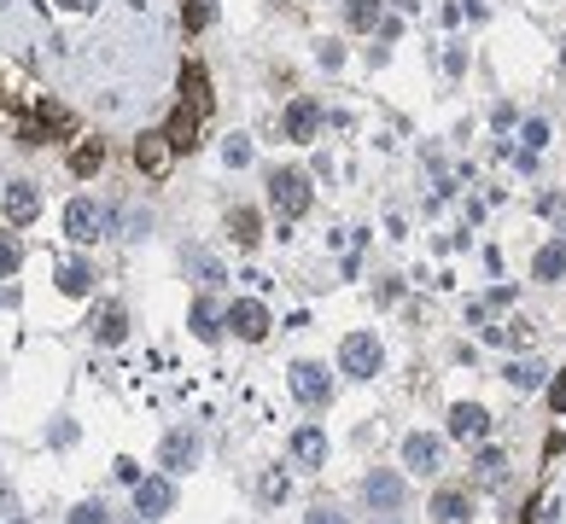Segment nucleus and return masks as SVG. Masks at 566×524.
I'll return each mask as SVG.
<instances>
[{
	"instance_id": "2f4dec72",
	"label": "nucleus",
	"mask_w": 566,
	"mask_h": 524,
	"mask_svg": "<svg viewBox=\"0 0 566 524\" xmlns=\"http://www.w3.org/2000/svg\"><path fill=\"white\" fill-rule=\"evenodd\" d=\"M223 158H228V169H245V164H251V140H245V134H233V140L223 146Z\"/></svg>"
},
{
	"instance_id": "a211bd4d",
	"label": "nucleus",
	"mask_w": 566,
	"mask_h": 524,
	"mask_svg": "<svg viewBox=\"0 0 566 524\" xmlns=\"http://www.w3.org/2000/svg\"><path fill=\"white\" fill-rule=\"evenodd\" d=\"M502 379L514 384V391H543L549 384V367L537 356H520V361H508V367H502Z\"/></svg>"
},
{
	"instance_id": "bb28decb",
	"label": "nucleus",
	"mask_w": 566,
	"mask_h": 524,
	"mask_svg": "<svg viewBox=\"0 0 566 524\" xmlns=\"http://www.w3.org/2000/svg\"><path fill=\"white\" fill-rule=\"evenodd\" d=\"M344 23H351V30H374L379 23V0H344Z\"/></svg>"
},
{
	"instance_id": "0eeeda50",
	"label": "nucleus",
	"mask_w": 566,
	"mask_h": 524,
	"mask_svg": "<svg viewBox=\"0 0 566 524\" xmlns=\"http://www.w3.org/2000/svg\"><path fill=\"white\" fill-rule=\"evenodd\" d=\"M65 233L77 245H94L105 233V216L94 210V198H70V204H65Z\"/></svg>"
},
{
	"instance_id": "473e14b6",
	"label": "nucleus",
	"mask_w": 566,
	"mask_h": 524,
	"mask_svg": "<svg viewBox=\"0 0 566 524\" xmlns=\"http://www.w3.org/2000/svg\"><path fill=\"white\" fill-rule=\"evenodd\" d=\"M70 524H105V507L100 501H82L77 513H70Z\"/></svg>"
},
{
	"instance_id": "f257e3e1",
	"label": "nucleus",
	"mask_w": 566,
	"mask_h": 524,
	"mask_svg": "<svg viewBox=\"0 0 566 524\" xmlns=\"http://www.w3.org/2000/svg\"><path fill=\"white\" fill-rule=\"evenodd\" d=\"M269 204H275L287 221L310 216V204H315V193H310V175H304V169H275V175H269Z\"/></svg>"
},
{
	"instance_id": "f03ea898",
	"label": "nucleus",
	"mask_w": 566,
	"mask_h": 524,
	"mask_svg": "<svg viewBox=\"0 0 566 524\" xmlns=\"http://www.w3.org/2000/svg\"><path fill=\"white\" fill-rule=\"evenodd\" d=\"M223 327H228L240 344H263L275 321H269V309L257 303V297H233V303H228V315H223Z\"/></svg>"
},
{
	"instance_id": "f3484780",
	"label": "nucleus",
	"mask_w": 566,
	"mask_h": 524,
	"mask_svg": "<svg viewBox=\"0 0 566 524\" xmlns=\"http://www.w3.org/2000/svg\"><path fill=\"white\" fill-rule=\"evenodd\" d=\"M158 460H164V472H187L193 460H199V437H193V431H169Z\"/></svg>"
},
{
	"instance_id": "f8f14e48",
	"label": "nucleus",
	"mask_w": 566,
	"mask_h": 524,
	"mask_svg": "<svg viewBox=\"0 0 566 524\" xmlns=\"http://www.w3.org/2000/svg\"><path fill=\"white\" fill-rule=\"evenodd\" d=\"M199 111H193V105H176V111H169V122H164V140L169 146H176V152H193V146H199Z\"/></svg>"
},
{
	"instance_id": "e433bc0d",
	"label": "nucleus",
	"mask_w": 566,
	"mask_h": 524,
	"mask_svg": "<svg viewBox=\"0 0 566 524\" xmlns=\"http://www.w3.org/2000/svg\"><path fill=\"white\" fill-rule=\"evenodd\" d=\"M117 478H123V483H141V466H134L129 455H123V460H117Z\"/></svg>"
},
{
	"instance_id": "b1692460",
	"label": "nucleus",
	"mask_w": 566,
	"mask_h": 524,
	"mask_svg": "<svg viewBox=\"0 0 566 524\" xmlns=\"http://www.w3.org/2000/svg\"><path fill=\"white\" fill-rule=\"evenodd\" d=\"M216 321H223V315H216V303H211V297H199V303H193V339L216 344V339H223V327H216Z\"/></svg>"
},
{
	"instance_id": "72a5a7b5",
	"label": "nucleus",
	"mask_w": 566,
	"mask_h": 524,
	"mask_svg": "<svg viewBox=\"0 0 566 524\" xmlns=\"http://www.w3.org/2000/svg\"><path fill=\"white\" fill-rule=\"evenodd\" d=\"M543 391H549V408H555V414H566V373H561V379H549Z\"/></svg>"
},
{
	"instance_id": "39448f33",
	"label": "nucleus",
	"mask_w": 566,
	"mask_h": 524,
	"mask_svg": "<svg viewBox=\"0 0 566 524\" xmlns=\"http://www.w3.org/2000/svg\"><path fill=\"white\" fill-rule=\"evenodd\" d=\"M292 396H298L304 408H327V396H333V379H327L322 361H292Z\"/></svg>"
},
{
	"instance_id": "393cba45",
	"label": "nucleus",
	"mask_w": 566,
	"mask_h": 524,
	"mask_svg": "<svg viewBox=\"0 0 566 524\" xmlns=\"http://www.w3.org/2000/svg\"><path fill=\"white\" fill-rule=\"evenodd\" d=\"M502 472H508L502 448H479V460H473V478L485 483V490H497V483H502Z\"/></svg>"
},
{
	"instance_id": "9b49d317",
	"label": "nucleus",
	"mask_w": 566,
	"mask_h": 524,
	"mask_svg": "<svg viewBox=\"0 0 566 524\" xmlns=\"http://www.w3.org/2000/svg\"><path fill=\"white\" fill-rule=\"evenodd\" d=\"M485 431H490V414L479 402H455L450 408V437L455 443H485Z\"/></svg>"
},
{
	"instance_id": "4be33fe9",
	"label": "nucleus",
	"mask_w": 566,
	"mask_h": 524,
	"mask_svg": "<svg viewBox=\"0 0 566 524\" xmlns=\"http://www.w3.org/2000/svg\"><path fill=\"white\" fill-rule=\"evenodd\" d=\"M228 233H233V245H245V251H251L257 239H263V221H257V210H228Z\"/></svg>"
},
{
	"instance_id": "2eb2a0df",
	"label": "nucleus",
	"mask_w": 566,
	"mask_h": 524,
	"mask_svg": "<svg viewBox=\"0 0 566 524\" xmlns=\"http://www.w3.org/2000/svg\"><path fill=\"white\" fill-rule=\"evenodd\" d=\"M181 105H193L199 117H211V105H216V94H211V77H205V65H181Z\"/></svg>"
},
{
	"instance_id": "c9c22d12",
	"label": "nucleus",
	"mask_w": 566,
	"mask_h": 524,
	"mask_svg": "<svg viewBox=\"0 0 566 524\" xmlns=\"http://www.w3.org/2000/svg\"><path fill=\"white\" fill-rule=\"evenodd\" d=\"M263 495H269V501H280V495H287V478H280V472H269V478H263Z\"/></svg>"
},
{
	"instance_id": "dca6fc26",
	"label": "nucleus",
	"mask_w": 566,
	"mask_h": 524,
	"mask_svg": "<svg viewBox=\"0 0 566 524\" xmlns=\"http://www.w3.org/2000/svg\"><path fill=\"white\" fill-rule=\"evenodd\" d=\"M292 460H298V466H327V431L322 426H298L292 431Z\"/></svg>"
},
{
	"instance_id": "c756f323",
	"label": "nucleus",
	"mask_w": 566,
	"mask_h": 524,
	"mask_svg": "<svg viewBox=\"0 0 566 524\" xmlns=\"http://www.w3.org/2000/svg\"><path fill=\"white\" fill-rule=\"evenodd\" d=\"M18 262H23V245L12 239V233H0V280H12V274H18Z\"/></svg>"
},
{
	"instance_id": "7c9ffc66",
	"label": "nucleus",
	"mask_w": 566,
	"mask_h": 524,
	"mask_svg": "<svg viewBox=\"0 0 566 524\" xmlns=\"http://www.w3.org/2000/svg\"><path fill=\"white\" fill-rule=\"evenodd\" d=\"M520 140H525V152H543V146H549V122L543 117H532V122H525V129H520Z\"/></svg>"
},
{
	"instance_id": "ddd939ff",
	"label": "nucleus",
	"mask_w": 566,
	"mask_h": 524,
	"mask_svg": "<svg viewBox=\"0 0 566 524\" xmlns=\"http://www.w3.org/2000/svg\"><path fill=\"white\" fill-rule=\"evenodd\" d=\"M362 495H368V507L391 513V507L403 501V478H397V472H386V466H374V472H368V483H362Z\"/></svg>"
},
{
	"instance_id": "423d86ee",
	"label": "nucleus",
	"mask_w": 566,
	"mask_h": 524,
	"mask_svg": "<svg viewBox=\"0 0 566 524\" xmlns=\"http://www.w3.org/2000/svg\"><path fill=\"white\" fill-rule=\"evenodd\" d=\"M0 210H6L12 228H30V221L41 216V193H35V181H6V193H0Z\"/></svg>"
},
{
	"instance_id": "5701e85b",
	"label": "nucleus",
	"mask_w": 566,
	"mask_h": 524,
	"mask_svg": "<svg viewBox=\"0 0 566 524\" xmlns=\"http://www.w3.org/2000/svg\"><path fill=\"white\" fill-rule=\"evenodd\" d=\"M532 274H537V280H561V274H566V245H561V239H549L543 251L532 257Z\"/></svg>"
},
{
	"instance_id": "6ab92c4d",
	"label": "nucleus",
	"mask_w": 566,
	"mask_h": 524,
	"mask_svg": "<svg viewBox=\"0 0 566 524\" xmlns=\"http://www.w3.org/2000/svg\"><path fill=\"white\" fill-rule=\"evenodd\" d=\"M35 129H41V140H70V134H77V117H70L65 105H47V99H41V111H35Z\"/></svg>"
},
{
	"instance_id": "cd10ccee",
	"label": "nucleus",
	"mask_w": 566,
	"mask_h": 524,
	"mask_svg": "<svg viewBox=\"0 0 566 524\" xmlns=\"http://www.w3.org/2000/svg\"><path fill=\"white\" fill-rule=\"evenodd\" d=\"M211 18H216V6H211V0H187V12H181V23H187V35L211 30Z\"/></svg>"
},
{
	"instance_id": "4468645a",
	"label": "nucleus",
	"mask_w": 566,
	"mask_h": 524,
	"mask_svg": "<svg viewBox=\"0 0 566 524\" xmlns=\"http://www.w3.org/2000/svg\"><path fill=\"white\" fill-rule=\"evenodd\" d=\"M467 519H473V495L444 483V490L433 495V524H467Z\"/></svg>"
},
{
	"instance_id": "aec40b11",
	"label": "nucleus",
	"mask_w": 566,
	"mask_h": 524,
	"mask_svg": "<svg viewBox=\"0 0 566 524\" xmlns=\"http://www.w3.org/2000/svg\"><path fill=\"white\" fill-rule=\"evenodd\" d=\"M105 169V140H77L70 146V175L77 181H88V175H100Z\"/></svg>"
},
{
	"instance_id": "f704fd0d",
	"label": "nucleus",
	"mask_w": 566,
	"mask_h": 524,
	"mask_svg": "<svg viewBox=\"0 0 566 524\" xmlns=\"http://www.w3.org/2000/svg\"><path fill=\"white\" fill-rule=\"evenodd\" d=\"M304 524H351V519L333 513V507H315V513H304Z\"/></svg>"
},
{
	"instance_id": "1a4fd4ad",
	"label": "nucleus",
	"mask_w": 566,
	"mask_h": 524,
	"mask_svg": "<svg viewBox=\"0 0 566 524\" xmlns=\"http://www.w3.org/2000/svg\"><path fill=\"white\" fill-rule=\"evenodd\" d=\"M169 507H176V483L169 478H141L134 483V513L141 519H164Z\"/></svg>"
},
{
	"instance_id": "412c9836",
	"label": "nucleus",
	"mask_w": 566,
	"mask_h": 524,
	"mask_svg": "<svg viewBox=\"0 0 566 524\" xmlns=\"http://www.w3.org/2000/svg\"><path fill=\"white\" fill-rule=\"evenodd\" d=\"M94 339H100V344H123V339H129V309H123V303H105L100 321H94Z\"/></svg>"
},
{
	"instance_id": "7ed1b4c3",
	"label": "nucleus",
	"mask_w": 566,
	"mask_h": 524,
	"mask_svg": "<svg viewBox=\"0 0 566 524\" xmlns=\"http://www.w3.org/2000/svg\"><path fill=\"white\" fill-rule=\"evenodd\" d=\"M339 373H351V379H374V373H379V339H374V332H344Z\"/></svg>"
},
{
	"instance_id": "4c0bfd02",
	"label": "nucleus",
	"mask_w": 566,
	"mask_h": 524,
	"mask_svg": "<svg viewBox=\"0 0 566 524\" xmlns=\"http://www.w3.org/2000/svg\"><path fill=\"white\" fill-rule=\"evenodd\" d=\"M379 524H391V519H379Z\"/></svg>"
},
{
	"instance_id": "c85d7f7f",
	"label": "nucleus",
	"mask_w": 566,
	"mask_h": 524,
	"mask_svg": "<svg viewBox=\"0 0 566 524\" xmlns=\"http://www.w3.org/2000/svg\"><path fill=\"white\" fill-rule=\"evenodd\" d=\"M485 339L490 344H525V339H532V327H525V321H502V327H485Z\"/></svg>"
},
{
	"instance_id": "20e7f679",
	"label": "nucleus",
	"mask_w": 566,
	"mask_h": 524,
	"mask_svg": "<svg viewBox=\"0 0 566 524\" xmlns=\"http://www.w3.org/2000/svg\"><path fill=\"white\" fill-rule=\"evenodd\" d=\"M169 158H176V146L164 140V129H141V134H134V169H141V175L164 181V175H169Z\"/></svg>"
},
{
	"instance_id": "6e6552de",
	"label": "nucleus",
	"mask_w": 566,
	"mask_h": 524,
	"mask_svg": "<svg viewBox=\"0 0 566 524\" xmlns=\"http://www.w3.org/2000/svg\"><path fill=\"white\" fill-rule=\"evenodd\" d=\"M280 129H287V140L310 146L315 134H322V105H315V99H292L287 117H280Z\"/></svg>"
},
{
	"instance_id": "a878e982",
	"label": "nucleus",
	"mask_w": 566,
	"mask_h": 524,
	"mask_svg": "<svg viewBox=\"0 0 566 524\" xmlns=\"http://www.w3.org/2000/svg\"><path fill=\"white\" fill-rule=\"evenodd\" d=\"M88 285H94V268H88V262H65V268H59V292L82 297Z\"/></svg>"
},
{
	"instance_id": "9d476101",
	"label": "nucleus",
	"mask_w": 566,
	"mask_h": 524,
	"mask_svg": "<svg viewBox=\"0 0 566 524\" xmlns=\"http://www.w3.org/2000/svg\"><path fill=\"white\" fill-rule=\"evenodd\" d=\"M438 460H444V443H438V437H426V431L403 437V466H409V472L433 478V472H438Z\"/></svg>"
}]
</instances>
